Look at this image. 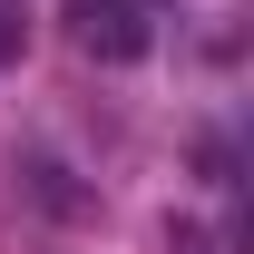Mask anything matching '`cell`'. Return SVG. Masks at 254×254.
<instances>
[{"mask_svg": "<svg viewBox=\"0 0 254 254\" xmlns=\"http://www.w3.org/2000/svg\"><path fill=\"white\" fill-rule=\"evenodd\" d=\"M147 0H78V49L88 59H108V68H127V59H147Z\"/></svg>", "mask_w": 254, "mask_h": 254, "instance_id": "cell-1", "label": "cell"}, {"mask_svg": "<svg viewBox=\"0 0 254 254\" xmlns=\"http://www.w3.org/2000/svg\"><path fill=\"white\" fill-rule=\"evenodd\" d=\"M30 195L49 205V215H88V195L68 186V166H49V157H30Z\"/></svg>", "mask_w": 254, "mask_h": 254, "instance_id": "cell-2", "label": "cell"}, {"mask_svg": "<svg viewBox=\"0 0 254 254\" xmlns=\"http://www.w3.org/2000/svg\"><path fill=\"white\" fill-rule=\"evenodd\" d=\"M30 49V0H0V68Z\"/></svg>", "mask_w": 254, "mask_h": 254, "instance_id": "cell-3", "label": "cell"}, {"mask_svg": "<svg viewBox=\"0 0 254 254\" xmlns=\"http://www.w3.org/2000/svg\"><path fill=\"white\" fill-rule=\"evenodd\" d=\"M166 245H176V254H225L215 235H205V225H166Z\"/></svg>", "mask_w": 254, "mask_h": 254, "instance_id": "cell-4", "label": "cell"}]
</instances>
